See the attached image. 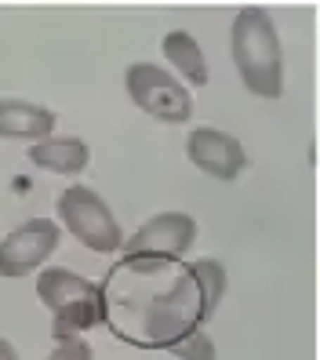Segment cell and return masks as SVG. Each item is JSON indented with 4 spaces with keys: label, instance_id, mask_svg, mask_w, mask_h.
I'll return each mask as SVG.
<instances>
[{
    "label": "cell",
    "instance_id": "6da1fadb",
    "mask_svg": "<svg viewBox=\"0 0 320 360\" xmlns=\"http://www.w3.org/2000/svg\"><path fill=\"white\" fill-rule=\"evenodd\" d=\"M222 295H226V266L222 262H215V259L189 262L172 288L160 291L157 299H149L146 321H142L146 338L153 346L167 349L179 338L204 331V324L215 316Z\"/></svg>",
    "mask_w": 320,
    "mask_h": 360
},
{
    "label": "cell",
    "instance_id": "7a4b0ae2",
    "mask_svg": "<svg viewBox=\"0 0 320 360\" xmlns=\"http://www.w3.org/2000/svg\"><path fill=\"white\" fill-rule=\"evenodd\" d=\"M229 55L244 88L259 98L284 95V55L266 8H241L229 26Z\"/></svg>",
    "mask_w": 320,
    "mask_h": 360
},
{
    "label": "cell",
    "instance_id": "3957f363",
    "mask_svg": "<svg viewBox=\"0 0 320 360\" xmlns=\"http://www.w3.org/2000/svg\"><path fill=\"white\" fill-rule=\"evenodd\" d=\"M37 299L44 302L55 316V338H77L80 331H88L105 321V295L98 284L88 277H80L73 269L51 266L37 277Z\"/></svg>",
    "mask_w": 320,
    "mask_h": 360
},
{
    "label": "cell",
    "instance_id": "277c9868",
    "mask_svg": "<svg viewBox=\"0 0 320 360\" xmlns=\"http://www.w3.org/2000/svg\"><path fill=\"white\" fill-rule=\"evenodd\" d=\"M197 240V222L186 211H160L135 237L124 240V266L139 273H153L167 262H179Z\"/></svg>",
    "mask_w": 320,
    "mask_h": 360
},
{
    "label": "cell",
    "instance_id": "5b68a950",
    "mask_svg": "<svg viewBox=\"0 0 320 360\" xmlns=\"http://www.w3.org/2000/svg\"><path fill=\"white\" fill-rule=\"evenodd\" d=\"M124 84L139 110L160 124H186L193 117V95H189V88L172 70L157 66V62H132L124 73Z\"/></svg>",
    "mask_w": 320,
    "mask_h": 360
},
{
    "label": "cell",
    "instance_id": "8992f818",
    "mask_svg": "<svg viewBox=\"0 0 320 360\" xmlns=\"http://www.w3.org/2000/svg\"><path fill=\"white\" fill-rule=\"evenodd\" d=\"M55 211H58L62 226H66L84 248L98 251V255H113V251L124 248L120 222L113 219L110 204H105L91 186H70L66 193L55 200Z\"/></svg>",
    "mask_w": 320,
    "mask_h": 360
},
{
    "label": "cell",
    "instance_id": "52a82bcc",
    "mask_svg": "<svg viewBox=\"0 0 320 360\" xmlns=\"http://www.w3.org/2000/svg\"><path fill=\"white\" fill-rule=\"evenodd\" d=\"M58 240H62V229L51 219H30L18 229H11L0 240V277H8V281L30 277L33 269H40L51 259Z\"/></svg>",
    "mask_w": 320,
    "mask_h": 360
},
{
    "label": "cell",
    "instance_id": "ba28073f",
    "mask_svg": "<svg viewBox=\"0 0 320 360\" xmlns=\"http://www.w3.org/2000/svg\"><path fill=\"white\" fill-rule=\"evenodd\" d=\"M186 157L197 164V172L219 179V182H237L248 167L244 146L222 128H197L186 139Z\"/></svg>",
    "mask_w": 320,
    "mask_h": 360
},
{
    "label": "cell",
    "instance_id": "9c48e42d",
    "mask_svg": "<svg viewBox=\"0 0 320 360\" xmlns=\"http://www.w3.org/2000/svg\"><path fill=\"white\" fill-rule=\"evenodd\" d=\"M58 117L48 105H37L26 98H0V139L11 142H44L51 139Z\"/></svg>",
    "mask_w": 320,
    "mask_h": 360
},
{
    "label": "cell",
    "instance_id": "30bf717a",
    "mask_svg": "<svg viewBox=\"0 0 320 360\" xmlns=\"http://www.w3.org/2000/svg\"><path fill=\"white\" fill-rule=\"evenodd\" d=\"M30 164L51 175H80L91 164V150L84 139H44L30 146Z\"/></svg>",
    "mask_w": 320,
    "mask_h": 360
},
{
    "label": "cell",
    "instance_id": "8fae6325",
    "mask_svg": "<svg viewBox=\"0 0 320 360\" xmlns=\"http://www.w3.org/2000/svg\"><path fill=\"white\" fill-rule=\"evenodd\" d=\"M164 58L172 62V70L179 77H186L193 88H204V84L211 80L207 73V58L197 44V37L193 33H186V30H172L164 37Z\"/></svg>",
    "mask_w": 320,
    "mask_h": 360
},
{
    "label": "cell",
    "instance_id": "7c38bea8",
    "mask_svg": "<svg viewBox=\"0 0 320 360\" xmlns=\"http://www.w3.org/2000/svg\"><path fill=\"white\" fill-rule=\"evenodd\" d=\"M167 353H175L179 360H215V342H211L207 331H193L167 346Z\"/></svg>",
    "mask_w": 320,
    "mask_h": 360
},
{
    "label": "cell",
    "instance_id": "4fadbf2b",
    "mask_svg": "<svg viewBox=\"0 0 320 360\" xmlns=\"http://www.w3.org/2000/svg\"><path fill=\"white\" fill-rule=\"evenodd\" d=\"M44 360H95V353H91V346L77 335V338H62V342H58Z\"/></svg>",
    "mask_w": 320,
    "mask_h": 360
},
{
    "label": "cell",
    "instance_id": "5bb4252c",
    "mask_svg": "<svg viewBox=\"0 0 320 360\" xmlns=\"http://www.w3.org/2000/svg\"><path fill=\"white\" fill-rule=\"evenodd\" d=\"M0 360H18V353H15V346L8 342V338H0Z\"/></svg>",
    "mask_w": 320,
    "mask_h": 360
}]
</instances>
